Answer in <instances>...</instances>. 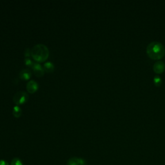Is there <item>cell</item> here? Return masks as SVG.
Returning a JSON list of instances; mask_svg holds the SVG:
<instances>
[{
  "label": "cell",
  "mask_w": 165,
  "mask_h": 165,
  "mask_svg": "<svg viewBox=\"0 0 165 165\" xmlns=\"http://www.w3.org/2000/svg\"><path fill=\"white\" fill-rule=\"evenodd\" d=\"M146 54L152 60H159L165 55V49L163 45L158 41H153L146 47Z\"/></svg>",
  "instance_id": "obj_1"
},
{
  "label": "cell",
  "mask_w": 165,
  "mask_h": 165,
  "mask_svg": "<svg viewBox=\"0 0 165 165\" xmlns=\"http://www.w3.org/2000/svg\"><path fill=\"white\" fill-rule=\"evenodd\" d=\"M49 56V50L47 46L43 44L35 45L31 50V56L39 63L45 61Z\"/></svg>",
  "instance_id": "obj_2"
},
{
  "label": "cell",
  "mask_w": 165,
  "mask_h": 165,
  "mask_svg": "<svg viewBox=\"0 0 165 165\" xmlns=\"http://www.w3.org/2000/svg\"><path fill=\"white\" fill-rule=\"evenodd\" d=\"M29 94L25 91H19L15 93L13 98L14 103L19 106L21 105L25 104L29 99Z\"/></svg>",
  "instance_id": "obj_3"
},
{
  "label": "cell",
  "mask_w": 165,
  "mask_h": 165,
  "mask_svg": "<svg viewBox=\"0 0 165 165\" xmlns=\"http://www.w3.org/2000/svg\"><path fill=\"white\" fill-rule=\"evenodd\" d=\"M164 70H165V64L163 61H158L154 63V65L153 66V70L155 73L161 74L164 72Z\"/></svg>",
  "instance_id": "obj_4"
},
{
  "label": "cell",
  "mask_w": 165,
  "mask_h": 165,
  "mask_svg": "<svg viewBox=\"0 0 165 165\" xmlns=\"http://www.w3.org/2000/svg\"><path fill=\"white\" fill-rule=\"evenodd\" d=\"M33 70L34 71V74H35V76H36L37 77H41L44 76L45 71L43 67L38 63H34V65L33 67Z\"/></svg>",
  "instance_id": "obj_5"
},
{
  "label": "cell",
  "mask_w": 165,
  "mask_h": 165,
  "mask_svg": "<svg viewBox=\"0 0 165 165\" xmlns=\"http://www.w3.org/2000/svg\"><path fill=\"white\" fill-rule=\"evenodd\" d=\"M39 88L38 83L35 80H31L26 84V90L30 94H34Z\"/></svg>",
  "instance_id": "obj_6"
},
{
  "label": "cell",
  "mask_w": 165,
  "mask_h": 165,
  "mask_svg": "<svg viewBox=\"0 0 165 165\" xmlns=\"http://www.w3.org/2000/svg\"><path fill=\"white\" fill-rule=\"evenodd\" d=\"M19 78L23 79V80L26 81L29 80V79L32 77V72L29 68H25L21 70L19 74Z\"/></svg>",
  "instance_id": "obj_7"
},
{
  "label": "cell",
  "mask_w": 165,
  "mask_h": 165,
  "mask_svg": "<svg viewBox=\"0 0 165 165\" xmlns=\"http://www.w3.org/2000/svg\"><path fill=\"white\" fill-rule=\"evenodd\" d=\"M67 165H86V162L83 159L74 157L69 159Z\"/></svg>",
  "instance_id": "obj_8"
},
{
  "label": "cell",
  "mask_w": 165,
  "mask_h": 165,
  "mask_svg": "<svg viewBox=\"0 0 165 165\" xmlns=\"http://www.w3.org/2000/svg\"><path fill=\"white\" fill-rule=\"evenodd\" d=\"M43 68L46 72L47 73H52L54 70V65L52 62L48 61L45 62L43 65Z\"/></svg>",
  "instance_id": "obj_9"
},
{
  "label": "cell",
  "mask_w": 165,
  "mask_h": 165,
  "mask_svg": "<svg viewBox=\"0 0 165 165\" xmlns=\"http://www.w3.org/2000/svg\"><path fill=\"white\" fill-rule=\"evenodd\" d=\"M12 114L15 118H19V117L22 114V110L19 107V106L15 105L13 107L12 110Z\"/></svg>",
  "instance_id": "obj_10"
},
{
  "label": "cell",
  "mask_w": 165,
  "mask_h": 165,
  "mask_svg": "<svg viewBox=\"0 0 165 165\" xmlns=\"http://www.w3.org/2000/svg\"><path fill=\"white\" fill-rule=\"evenodd\" d=\"M162 83H163V81L160 77L158 76H156L154 77L153 83H154V84H155L156 87H160L161 85L162 84Z\"/></svg>",
  "instance_id": "obj_11"
},
{
  "label": "cell",
  "mask_w": 165,
  "mask_h": 165,
  "mask_svg": "<svg viewBox=\"0 0 165 165\" xmlns=\"http://www.w3.org/2000/svg\"><path fill=\"white\" fill-rule=\"evenodd\" d=\"M24 63H25V65L26 67H28L29 68H33V67L34 65V63L30 60V58H25Z\"/></svg>",
  "instance_id": "obj_12"
},
{
  "label": "cell",
  "mask_w": 165,
  "mask_h": 165,
  "mask_svg": "<svg viewBox=\"0 0 165 165\" xmlns=\"http://www.w3.org/2000/svg\"><path fill=\"white\" fill-rule=\"evenodd\" d=\"M10 165H23V163L19 158L15 157L12 159Z\"/></svg>",
  "instance_id": "obj_13"
},
{
  "label": "cell",
  "mask_w": 165,
  "mask_h": 165,
  "mask_svg": "<svg viewBox=\"0 0 165 165\" xmlns=\"http://www.w3.org/2000/svg\"><path fill=\"white\" fill-rule=\"evenodd\" d=\"M24 56L25 58H30L31 56V50L29 48H26L24 52Z\"/></svg>",
  "instance_id": "obj_14"
},
{
  "label": "cell",
  "mask_w": 165,
  "mask_h": 165,
  "mask_svg": "<svg viewBox=\"0 0 165 165\" xmlns=\"http://www.w3.org/2000/svg\"><path fill=\"white\" fill-rule=\"evenodd\" d=\"M0 165H9V163L4 160H0Z\"/></svg>",
  "instance_id": "obj_15"
}]
</instances>
